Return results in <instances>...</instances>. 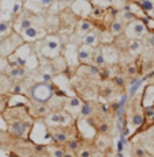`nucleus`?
<instances>
[{
	"label": "nucleus",
	"instance_id": "1",
	"mask_svg": "<svg viewBox=\"0 0 154 157\" xmlns=\"http://www.w3.org/2000/svg\"><path fill=\"white\" fill-rule=\"evenodd\" d=\"M61 44L55 35H46L43 41L39 42V53L46 58H55L60 56Z\"/></svg>",
	"mask_w": 154,
	"mask_h": 157
},
{
	"label": "nucleus",
	"instance_id": "2",
	"mask_svg": "<svg viewBox=\"0 0 154 157\" xmlns=\"http://www.w3.org/2000/svg\"><path fill=\"white\" fill-rule=\"evenodd\" d=\"M22 44H24V39L22 38V35H18L16 33H11L4 41L0 42V54L2 56L12 54Z\"/></svg>",
	"mask_w": 154,
	"mask_h": 157
},
{
	"label": "nucleus",
	"instance_id": "3",
	"mask_svg": "<svg viewBox=\"0 0 154 157\" xmlns=\"http://www.w3.org/2000/svg\"><path fill=\"white\" fill-rule=\"evenodd\" d=\"M147 31L149 30H147V26L145 23V21L137 18L127 25L126 30H124V34H126V37L130 38V39H139V38H142Z\"/></svg>",
	"mask_w": 154,
	"mask_h": 157
},
{
	"label": "nucleus",
	"instance_id": "4",
	"mask_svg": "<svg viewBox=\"0 0 154 157\" xmlns=\"http://www.w3.org/2000/svg\"><path fill=\"white\" fill-rule=\"evenodd\" d=\"M31 95L37 102L39 103H45L53 96V88L49 86L47 83H38L32 87V91H31Z\"/></svg>",
	"mask_w": 154,
	"mask_h": 157
},
{
	"label": "nucleus",
	"instance_id": "5",
	"mask_svg": "<svg viewBox=\"0 0 154 157\" xmlns=\"http://www.w3.org/2000/svg\"><path fill=\"white\" fill-rule=\"evenodd\" d=\"M72 11L81 18H87V16L92 15L93 11V3L89 0H73L72 3Z\"/></svg>",
	"mask_w": 154,
	"mask_h": 157
},
{
	"label": "nucleus",
	"instance_id": "6",
	"mask_svg": "<svg viewBox=\"0 0 154 157\" xmlns=\"http://www.w3.org/2000/svg\"><path fill=\"white\" fill-rule=\"evenodd\" d=\"M21 35H22V38L24 39V42H35V41H39V39L45 38L47 34H46V30H45V29L35 27V26L32 25L31 27L26 29Z\"/></svg>",
	"mask_w": 154,
	"mask_h": 157
},
{
	"label": "nucleus",
	"instance_id": "7",
	"mask_svg": "<svg viewBox=\"0 0 154 157\" xmlns=\"http://www.w3.org/2000/svg\"><path fill=\"white\" fill-rule=\"evenodd\" d=\"M93 54H95V48L93 46L83 44L80 48H78V61H80V63L88 64L93 58Z\"/></svg>",
	"mask_w": 154,
	"mask_h": 157
},
{
	"label": "nucleus",
	"instance_id": "8",
	"mask_svg": "<svg viewBox=\"0 0 154 157\" xmlns=\"http://www.w3.org/2000/svg\"><path fill=\"white\" fill-rule=\"evenodd\" d=\"M31 26H32L31 19L22 18V19H19L16 23H14V30H15V33H18V34H22V33H23L26 29L31 27Z\"/></svg>",
	"mask_w": 154,
	"mask_h": 157
},
{
	"label": "nucleus",
	"instance_id": "9",
	"mask_svg": "<svg viewBox=\"0 0 154 157\" xmlns=\"http://www.w3.org/2000/svg\"><path fill=\"white\" fill-rule=\"evenodd\" d=\"M127 8H129L134 15H135V18H138V19H146V18H147L146 12L143 11V8L141 7L139 3H134V2L130 3V4L127 6Z\"/></svg>",
	"mask_w": 154,
	"mask_h": 157
},
{
	"label": "nucleus",
	"instance_id": "10",
	"mask_svg": "<svg viewBox=\"0 0 154 157\" xmlns=\"http://www.w3.org/2000/svg\"><path fill=\"white\" fill-rule=\"evenodd\" d=\"M83 44L89 45V46H93V48L97 46V44H99V34L91 30L88 34H85L83 37Z\"/></svg>",
	"mask_w": 154,
	"mask_h": 157
},
{
	"label": "nucleus",
	"instance_id": "11",
	"mask_svg": "<svg viewBox=\"0 0 154 157\" xmlns=\"http://www.w3.org/2000/svg\"><path fill=\"white\" fill-rule=\"evenodd\" d=\"M16 0H0V10L4 14L14 15V8H15Z\"/></svg>",
	"mask_w": 154,
	"mask_h": 157
},
{
	"label": "nucleus",
	"instance_id": "12",
	"mask_svg": "<svg viewBox=\"0 0 154 157\" xmlns=\"http://www.w3.org/2000/svg\"><path fill=\"white\" fill-rule=\"evenodd\" d=\"M14 30V23L11 21H0V37L9 35Z\"/></svg>",
	"mask_w": 154,
	"mask_h": 157
},
{
	"label": "nucleus",
	"instance_id": "13",
	"mask_svg": "<svg viewBox=\"0 0 154 157\" xmlns=\"http://www.w3.org/2000/svg\"><path fill=\"white\" fill-rule=\"evenodd\" d=\"M91 30H92V23L87 19H83V21L78 23V27H77V34L78 35H85L88 34Z\"/></svg>",
	"mask_w": 154,
	"mask_h": 157
},
{
	"label": "nucleus",
	"instance_id": "14",
	"mask_svg": "<svg viewBox=\"0 0 154 157\" xmlns=\"http://www.w3.org/2000/svg\"><path fill=\"white\" fill-rule=\"evenodd\" d=\"M26 127H27V125H26L24 122L16 121V122H14L11 125V132L14 134H16V136H23L24 132H26Z\"/></svg>",
	"mask_w": 154,
	"mask_h": 157
},
{
	"label": "nucleus",
	"instance_id": "15",
	"mask_svg": "<svg viewBox=\"0 0 154 157\" xmlns=\"http://www.w3.org/2000/svg\"><path fill=\"white\" fill-rule=\"evenodd\" d=\"M111 34L112 35H120L124 31V25L122 21H119V19H116V21H114L112 23H111Z\"/></svg>",
	"mask_w": 154,
	"mask_h": 157
},
{
	"label": "nucleus",
	"instance_id": "16",
	"mask_svg": "<svg viewBox=\"0 0 154 157\" xmlns=\"http://www.w3.org/2000/svg\"><path fill=\"white\" fill-rule=\"evenodd\" d=\"M139 4L146 14H150V12L154 11V2L153 0H141Z\"/></svg>",
	"mask_w": 154,
	"mask_h": 157
},
{
	"label": "nucleus",
	"instance_id": "17",
	"mask_svg": "<svg viewBox=\"0 0 154 157\" xmlns=\"http://www.w3.org/2000/svg\"><path fill=\"white\" fill-rule=\"evenodd\" d=\"M93 63L96 67H103L104 64H106V58H104V54H103V50H97L96 56L93 54Z\"/></svg>",
	"mask_w": 154,
	"mask_h": 157
},
{
	"label": "nucleus",
	"instance_id": "18",
	"mask_svg": "<svg viewBox=\"0 0 154 157\" xmlns=\"http://www.w3.org/2000/svg\"><path fill=\"white\" fill-rule=\"evenodd\" d=\"M9 75H11L12 77H15V78L23 77L24 75H26L24 67H12V69H11V72H9Z\"/></svg>",
	"mask_w": 154,
	"mask_h": 157
},
{
	"label": "nucleus",
	"instance_id": "19",
	"mask_svg": "<svg viewBox=\"0 0 154 157\" xmlns=\"http://www.w3.org/2000/svg\"><path fill=\"white\" fill-rule=\"evenodd\" d=\"M37 65H38V58H37V56L31 53L30 57L26 60L24 68H30V69H34V68H37Z\"/></svg>",
	"mask_w": 154,
	"mask_h": 157
},
{
	"label": "nucleus",
	"instance_id": "20",
	"mask_svg": "<svg viewBox=\"0 0 154 157\" xmlns=\"http://www.w3.org/2000/svg\"><path fill=\"white\" fill-rule=\"evenodd\" d=\"M129 50L131 53H138L141 50V42L138 39H131L130 44H129Z\"/></svg>",
	"mask_w": 154,
	"mask_h": 157
},
{
	"label": "nucleus",
	"instance_id": "21",
	"mask_svg": "<svg viewBox=\"0 0 154 157\" xmlns=\"http://www.w3.org/2000/svg\"><path fill=\"white\" fill-rule=\"evenodd\" d=\"M91 113H92V106L89 103H84L83 107H81V115L88 117V115H91Z\"/></svg>",
	"mask_w": 154,
	"mask_h": 157
},
{
	"label": "nucleus",
	"instance_id": "22",
	"mask_svg": "<svg viewBox=\"0 0 154 157\" xmlns=\"http://www.w3.org/2000/svg\"><path fill=\"white\" fill-rule=\"evenodd\" d=\"M131 122H133L134 126H141L143 123V117L141 115V114H134L133 115V119H131Z\"/></svg>",
	"mask_w": 154,
	"mask_h": 157
},
{
	"label": "nucleus",
	"instance_id": "23",
	"mask_svg": "<svg viewBox=\"0 0 154 157\" xmlns=\"http://www.w3.org/2000/svg\"><path fill=\"white\" fill-rule=\"evenodd\" d=\"M54 138L57 140L58 142H66L68 136H66V134H65L64 132H55V133H54Z\"/></svg>",
	"mask_w": 154,
	"mask_h": 157
},
{
	"label": "nucleus",
	"instance_id": "24",
	"mask_svg": "<svg viewBox=\"0 0 154 157\" xmlns=\"http://www.w3.org/2000/svg\"><path fill=\"white\" fill-rule=\"evenodd\" d=\"M145 21V23L147 26V30L154 33V18H152V16H147L146 19H143Z\"/></svg>",
	"mask_w": 154,
	"mask_h": 157
},
{
	"label": "nucleus",
	"instance_id": "25",
	"mask_svg": "<svg viewBox=\"0 0 154 157\" xmlns=\"http://www.w3.org/2000/svg\"><path fill=\"white\" fill-rule=\"evenodd\" d=\"M27 2H34V3H38L41 7H49V6L53 4L54 0H27Z\"/></svg>",
	"mask_w": 154,
	"mask_h": 157
},
{
	"label": "nucleus",
	"instance_id": "26",
	"mask_svg": "<svg viewBox=\"0 0 154 157\" xmlns=\"http://www.w3.org/2000/svg\"><path fill=\"white\" fill-rule=\"evenodd\" d=\"M68 106L72 107V109H77V107L81 106V102H80V99H78V98H72L69 102H68Z\"/></svg>",
	"mask_w": 154,
	"mask_h": 157
},
{
	"label": "nucleus",
	"instance_id": "27",
	"mask_svg": "<svg viewBox=\"0 0 154 157\" xmlns=\"http://www.w3.org/2000/svg\"><path fill=\"white\" fill-rule=\"evenodd\" d=\"M60 121H61V114L58 113H54L49 117V122L50 123H60Z\"/></svg>",
	"mask_w": 154,
	"mask_h": 157
},
{
	"label": "nucleus",
	"instance_id": "28",
	"mask_svg": "<svg viewBox=\"0 0 154 157\" xmlns=\"http://www.w3.org/2000/svg\"><path fill=\"white\" fill-rule=\"evenodd\" d=\"M47 111H49V109L45 106V103H41L37 107V113L39 114V115H45V114H47Z\"/></svg>",
	"mask_w": 154,
	"mask_h": 157
},
{
	"label": "nucleus",
	"instance_id": "29",
	"mask_svg": "<svg viewBox=\"0 0 154 157\" xmlns=\"http://www.w3.org/2000/svg\"><path fill=\"white\" fill-rule=\"evenodd\" d=\"M69 121H70V117L68 114H64V113L61 114V121H60L61 125H66V123H69Z\"/></svg>",
	"mask_w": 154,
	"mask_h": 157
},
{
	"label": "nucleus",
	"instance_id": "30",
	"mask_svg": "<svg viewBox=\"0 0 154 157\" xmlns=\"http://www.w3.org/2000/svg\"><path fill=\"white\" fill-rule=\"evenodd\" d=\"M64 155H65V152L62 149H54L51 152V156L53 157H64Z\"/></svg>",
	"mask_w": 154,
	"mask_h": 157
},
{
	"label": "nucleus",
	"instance_id": "31",
	"mask_svg": "<svg viewBox=\"0 0 154 157\" xmlns=\"http://www.w3.org/2000/svg\"><path fill=\"white\" fill-rule=\"evenodd\" d=\"M139 86H141V81H134V86L130 88V95H131V96H133V95L135 94V91L138 90V87H139Z\"/></svg>",
	"mask_w": 154,
	"mask_h": 157
},
{
	"label": "nucleus",
	"instance_id": "32",
	"mask_svg": "<svg viewBox=\"0 0 154 157\" xmlns=\"http://www.w3.org/2000/svg\"><path fill=\"white\" fill-rule=\"evenodd\" d=\"M68 148H69L70 150H77L78 149V142L77 141H70L69 144H68Z\"/></svg>",
	"mask_w": 154,
	"mask_h": 157
},
{
	"label": "nucleus",
	"instance_id": "33",
	"mask_svg": "<svg viewBox=\"0 0 154 157\" xmlns=\"http://www.w3.org/2000/svg\"><path fill=\"white\" fill-rule=\"evenodd\" d=\"M78 157H91V152L88 149H83L78 153Z\"/></svg>",
	"mask_w": 154,
	"mask_h": 157
},
{
	"label": "nucleus",
	"instance_id": "34",
	"mask_svg": "<svg viewBox=\"0 0 154 157\" xmlns=\"http://www.w3.org/2000/svg\"><path fill=\"white\" fill-rule=\"evenodd\" d=\"M127 73H129L130 76H134V75L137 73V68L134 67V65H131V67L127 68Z\"/></svg>",
	"mask_w": 154,
	"mask_h": 157
},
{
	"label": "nucleus",
	"instance_id": "35",
	"mask_svg": "<svg viewBox=\"0 0 154 157\" xmlns=\"http://www.w3.org/2000/svg\"><path fill=\"white\" fill-rule=\"evenodd\" d=\"M42 80H43L45 83L51 81V73H43V75H42Z\"/></svg>",
	"mask_w": 154,
	"mask_h": 157
},
{
	"label": "nucleus",
	"instance_id": "36",
	"mask_svg": "<svg viewBox=\"0 0 154 157\" xmlns=\"http://www.w3.org/2000/svg\"><path fill=\"white\" fill-rule=\"evenodd\" d=\"M135 156L137 157H143L145 156V150H143L142 148H137L135 149Z\"/></svg>",
	"mask_w": 154,
	"mask_h": 157
},
{
	"label": "nucleus",
	"instance_id": "37",
	"mask_svg": "<svg viewBox=\"0 0 154 157\" xmlns=\"http://www.w3.org/2000/svg\"><path fill=\"white\" fill-rule=\"evenodd\" d=\"M99 130H100L101 133H106L107 130H108V125H107V123H101L100 127H99Z\"/></svg>",
	"mask_w": 154,
	"mask_h": 157
},
{
	"label": "nucleus",
	"instance_id": "38",
	"mask_svg": "<svg viewBox=\"0 0 154 157\" xmlns=\"http://www.w3.org/2000/svg\"><path fill=\"white\" fill-rule=\"evenodd\" d=\"M115 83L118 84V86H123L124 81H123V78H122V77H115Z\"/></svg>",
	"mask_w": 154,
	"mask_h": 157
},
{
	"label": "nucleus",
	"instance_id": "39",
	"mask_svg": "<svg viewBox=\"0 0 154 157\" xmlns=\"http://www.w3.org/2000/svg\"><path fill=\"white\" fill-rule=\"evenodd\" d=\"M12 91H14L15 94H21V91H22V87H21V86H15V87H14V90H12Z\"/></svg>",
	"mask_w": 154,
	"mask_h": 157
},
{
	"label": "nucleus",
	"instance_id": "40",
	"mask_svg": "<svg viewBox=\"0 0 154 157\" xmlns=\"http://www.w3.org/2000/svg\"><path fill=\"white\" fill-rule=\"evenodd\" d=\"M43 149H45V146H42V145H35V150H38V152H42Z\"/></svg>",
	"mask_w": 154,
	"mask_h": 157
},
{
	"label": "nucleus",
	"instance_id": "41",
	"mask_svg": "<svg viewBox=\"0 0 154 157\" xmlns=\"http://www.w3.org/2000/svg\"><path fill=\"white\" fill-rule=\"evenodd\" d=\"M149 41H150V45H152V46L154 48V33H153V35H152V37H150Z\"/></svg>",
	"mask_w": 154,
	"mask_h": 157
},
{
	"label": "nucleus",
	"instance_id": "42",
	"mask_svg": "<svg viewBox=\"0 0 154 157\" xmlns=\"http://www.w3.org/2000/svg\"><path fill=\"white\" fill-rule=\"evenodd\" d=\"M64 157H74V155L73 153H70V152H68V153H65L64 155Z\"/></svg>",
	"mask_w": 154,
	"mask_h": 157
},
{
	"label": "nucleus",
	"instance_id": "43",
	"mask_svg": "<svg viewBox=\"0 0 154 157\" xmlns=\"http://www.w3.org/2000/svg\"><path fill=\"white\" fill-rule=\"evenodd\" d=\"M110 94H111V90H108V88L107 90H104V96H108Z\"/></svg>",
	"mask_w": 154,
	"mask_h": 157
},
{
	"label": "nucleus",
	"instance_id": "44",
	"mask_svg": "<svg viewBox=\"0 0 154 157\" xmlns=\"http://www.w3.org/2000/svg\"><path fill=\"white\" fill-rule=\"evenodd\" d=\"M101 110H103L104 113H107V111H108V107L106 106V104H103V106H101Z\"/></svg>",
	"mask_w": 154,
	"mask_h": 157
},
{
	"label": "nucleus",
	"instance_id": "45",
	"mask_svg": "<svg viewBox=\"0 0 154 157\" xmlns=\"http://www.w3.org/2000/svg\"><path fill=\"white\" fill-rule=\"evenodd\" d=\"M107 2H108V3H110V4H111V3H114V0H107Z\"/></svg>",
	"mask_w": 154,
	"mask_h": 157
},
{
	"label": "nucleus",
	"instance_id": "46",
	"mask_svg": "<svg viewBox=\"0 0 154 157\" xmlns=\"http://www.w3.org/2000/svg\"><path fill=\"white\" fill-rule=\"evenodd\" d=\"M153 2H154V0H153Z\"/></svg>",
	"mask_w": 154,
	"mask_h": 157
}]
</instances>
